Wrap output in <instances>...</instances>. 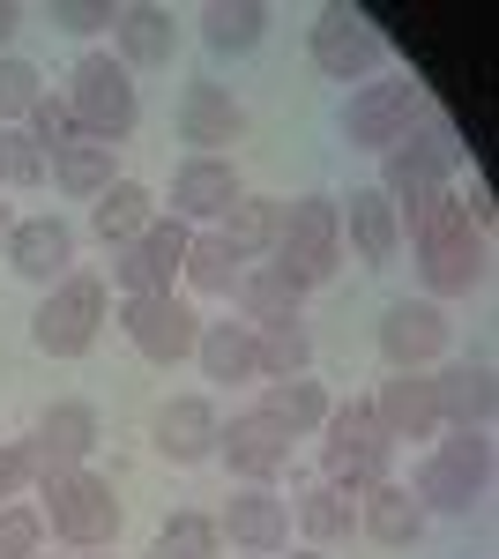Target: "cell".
Here are the masks:
<instances>
[{
    "mask_svg": "<svg viewBox=\"0 0 499 559\" xmlns=\"http://www.w3.org/2000/svg\"><path fill=\"white\" fill-rule=\"evenodd\" d=\"M403 239L417 247V276H425L432 306H440V299H470V292L492 276V239H485V231L462 216L455 194L425 202V210L403 224Z\"/></svg>",
    "mask_w": 499,
    "mask_h": 559,
    "instance_id": "1",
    "label": "cell"
},
{
    "mask_svg": "<svg viewBox=\"0 0 499 559\" xmlns=\"http://www.w3.org/2000/svg\"><path fill=\"white\" fill-rule=\"evenodd\" d=\"M455 173H462V134H455V120L425 112V120H417V128L403 134L388 157H380V179H373V187L395 202V216L411 224L425 202H440V194H448V179H455Z\"/></svg>",
    "mask_w": 499,
    "mask_h": 559,
    "instance_id": "2",
    "label": "cell"
},
{
    "mask_svg": "<svg viewBox=\"0 0 499 559\" xmlns=\"http://www.w3.org/2000/svg\"><path fill=\"white\" fill-rule=\"evenodd\" d=\"M321 477L343 485L351 500L373 492L380 477H395V440L380 432L373 395H351V403H335V411H329V426H321Z\"/></svg>",
    "mask_w": 499,
    "mask_h": 559,
    "instance_id": "3",
    "label": "cell"
},
{
    "mask_svg": "<svg viewBox=\"0 0 499 559\" xmlns=\"http://www.w3.org/2000/svg\"><path fill=\"white\" fill-rule=\"evenodd\" d=\"M38 515H45V530H52L60 545H75V552H105V545L120 537V500H112V485L97 471L38 477Z\"/></svg>",
    "mask_w": 499,
    "mask_h": 559,
    "instance_id": "4",
    "label": "cell"
},
{
    "mask_svg": "<svg viewBox=\"0 0 499 559\" xmlns=\"http://www.w3.org/2000/svg\"><path fill=\"white\" fill-rule=\"evenodd\" d=\"M60 97L75 105L83 142H105V150H120L127 134H134V120H142V90H134V75H127L112 52H83Z\"/></svg>",
    "mask_w": 499,
    "mask_h": 559,
    "instance_id": "5",
    "label": "cell"
},
{
    "mask_svg": "<svg viewBox=\"0 0 499 559\" xmlns=\"http://www.w3.org/2000/svg\"><path fill=\"white\" fill-rule=\"evenodd\" d=\"M269 261L292 276L298 292L335 284V269H343V224H335L329 194H298V202H284V231H276V254Z\"/></svg>",
    "mask_w": 499,
    "mask_h": 559,
    "instance_id": "6",
    "label": "cell"
},
{
    "mask_svg": "<svg viewBox=\"0 0 499 559\" xmlns=\"http://www.w3.org/2000/svg\"><path fill=\"white\" fill-rule=\"evenodd\" d=\"M105 321H112L105 284L75 269V276H60V284L45 292V306L31 313V344H38L45 358H83V350L105 336Z\"/></svg>",
    "mask_w": 499,
    "mask_h": 559,
    "instance_id": "7",
    "label": "cell"
},
{
    "mask_svg": "<svg viewBox=\"0 0 499 559\" xmlns=\"http://www.w3.org/2000/svg\"><path fill=\"white\" fill-rule=\"evenodd\" d=\"M432 105H425V90L411 83V75H388V83H358L351 97H343V112H335V134L351 142V150H395L403 134L425 120Z\"/></svg>",
    "mask_w": 499,
    "mask_h": 559,
    "instance_id": "8",
    "label": "cell"
},
{
    "mask_svg": "<svg viewBox=\"0 0 499 559\" xmlns=\"http://www.w3.org/2000/svg\"><path fill=\"white\" fill-rule=\"evenodd\" d=\"M306 60L329 75V83H373L388 68V38L366 8H321L313 31H306Z\"/></svg>",
    "mask_w": 499,
    "mask_h": 559,
    "instance_id": "9",
    "label": "cell"
},
{
    "mask_svg": "<svg viewBox=\"0 0 499 559\" xmlns=\"http://www.w3.org/2000/svg\"><path fill=\"white\" fill-rule=\"evenodd\" d=\"M187 224L179 216H157L142 239H127L120 254H112V284H120V299H165L171 284H179V261H187Z\"/></svg>",
    "mask_w": 499,
    "mask_h": 559,
    "instance_id": "10",
    "label": "cell"
},
{
    "mask_svg": "<svg viewBox=\"0 0 499 559\" xmlns=\"http://www.w3.org/2000/svg\"><path fill=\"white\" fill-rule=\"evenodd\" d=\"M120 336L150 366H179V358H194V344H202V313L187 299H120Z\"/></svg>",
    "mask_w": 499,
    "mask_h": 559,
    "instance_id": "11",
    "label": "cell"
},
{
    "mask_svg": "<svg viewBox=\"0 0 499 559\" xmlns=\"http://www.w3.org/2000/svg\"><path fill=\"white\" fill-rule=\"evenodd\" d=\"M216 455L231 463L239 485H276V477L292 471V432L269 426L261 411H239L231 426H216Z\"/></svg>",
    "mask_w": 499,
    "mask_h": 559,
    "instance_id": "12",
    "label": "cell"
},
{
    "mask_svg": "<svg viewBox=\"0 0 499 559\" xmlns=\"http://www.w3.org/2000/svg\"><path fill=\"white\" fill-rule=\"evenodd\" d=\"M448 336H455V329H448V313L432 299H395L380 313V358H388V373H403V366L425 373V366L448 350Z\"/></svg>",
    "mask_w": 499,
    "mask_h": 559,
    "instance_id": "13",
    "label": "cell"
},
{
    "mask_svg": "<svg viewBox=\"0 0 499 559\" xmlns=\"http://www.w3.org/2000/svg\"><path fill=\"white\" fill-rule=\"evenodd\" d=\"M90 448H97V411H90V403H75V395L45 403L38 432H31V463H38V477L90 471Z\"/></svg>",
    "mask_w": 499,
    "mask_h": 559,
    "instance_id": "14",
    "label": "cell"
},
{
    "mask_svg": "<svg viewBox=\"0 0 499 559\" xmlns=\"http://www.w3.org/2000/svg\"><path fill=\"white\" fill-rule=\"evenodd\" d=\"M216 530H224L239 552L276 559V552H292V500H276L269 485H247V492H231V500H224Z\"/></svg>",
    "mask_w": 499,
    "mask_h": 559,
    "instance_id": "15",
    "label": "cell"
},
{
    "mask_svg": "<svg viewBox=\"0 0 499 559\" xmlns=\"http://www.w3.org/2000/svg\"><path fill=\"white\" fill-rule=\"evenodd\" d=\"M247 134V105L224 83H187L179 90V142H194V157H224Z\"/></svg>",
    "mask_w": 499,
    "mask_h": 559,
    "instance_id": "16",
    "label": "cell"
},
{
    "mask_svg": "<svg viewBox=\"0 0 499 559\" xmlns=\"http://www.w3.org/2000/svg\"><path fill=\"white\" fill-rule=\"evenodd\" d=\"M335 224H343L351 254L366 261V269H388V261L403 254V216H395V202H388L380 187H351V194L335 202Z\"/></svg>",
    "mask_w": 499,
    "mask_h": 559,
    "instance_id": "17",
    "label": "cell"
},
{
    "mask_svg": "<svg viewBox=\"0 0 499 559\" xmlns=\"http://www.w3.org/2000/svg\"><path fill=\"white\" fill-rule=\"evenodd\" d=\"M8 269L23 276V284H60V276H75V224H60V216H23L15 231H8Z\"/></svg>",
    "mask_w": 499,
    "mask_h": 559,
    "instance_id": "18",
    "label": "cell"
},
{
    "mask_svg": "<svg viewBox=\"0 0 499 559\" xmlns=\"http://www.w3.org/2000/svg\"><path fill=\"white\" fill-rule=\"evenodd\" d=\"M239 194H247V187H239V165H231V157H187V165L171 173V216H179L187 231H194V224L209 231Z\"/></svg>",
    "mask_w": 499,
    "mask_h": 559,
    "instance_id": "19",
    "label": "cell"
},
{
    "mask_svg": "<svg viewBox=\"0 0 499 559\" xmlns=\"http://www.w3.org/2000/svg\"><path fill=\"white\" fill-rule=\"evenodd\" d=\"M216 403L209 395H171L165 411H157V426H150V440H157V455H165L171 471H194V463H209L216 455Z\"/></svg>",
    "mask_w": 499,
    "mask_h": 559,
    "instance_id": "20",
    "label": "cell"
},
{
    "mask_svg": "<svg viewBox=\"0 0 499 559\" xmlns=\"http://www.w3.org/2000/svg\"><path fill=\"white\" fill-rule=\"evenodd\" d=\"M373 418L388 440H432L440 432V395H432V373H417V366H403V373H388L373 395Z\"/></svg>",
    "mask_w": 499,
    "mask_h": 559,
    "instance_id": "21",
    "label": "cell"
},
{
    "mask_svg": "<svg viewBox=\"0 0 499 559\" xmlns=\"http://www.w3.org/2000/svg\"><path fill=\"white\" fill-rule=\"evenodd\" d=\"M112 60H120L127 75H142V68H171V52H179V23H171V8L157 0H142V8H120L112 15Z\"/></svg>",
    "mask_w": 499,
    "mask_h": 559,
    "instance_id": "22",
    "label": "cell"
},
{
    "mask_svg": "<svg viewBox=\"0 0 499 559\" xmlns=\"http://www.w3.org/2000/svg\"><path fill=\"white\" fill-rule=\"evenodd\" d=\"M358 530L373 545H388V552H403V545L425 537V508H417V492L403 477H380L373 492H358Z\"/></svg>",
    "mask_w": 499,
    "mask_h": 559,
    "instance_id": "23",
    "label": "cell"
},
{
    "mask_svg": "<svg viewBox=\"0 0 499 559\" xmlns=\"http://www.w3.org/2000/svg\"><path fill=\"white\" fill-rule=\"evenodd\" d=\"M411 492H417V508H425V515H477L492 485H485V477H477V471H462V463H448V455L432 448V455L417 463Z\"/></svg>",
    "mask_w": 499,
    "mask_h": 559,
    "instance_id": "24",
    "label": "cell"
},
{
    "mask_svg": "<svg viewBox=\"0 0 499 559\" xmlns=\"http://www.w3.org/2000/svg\"><path fill=\"white\" fill-rule=\"evenodd\" d=\"M157 216H165V210H157V194H150L142 179H112V187H105V194L90 202V231H97V239H105V247L120 254L127 239H142V231H150Z\"/></svg>",
    "mask_w": 499,
    "mask_h": 559,
    "instance_id": "25",
    "label": "cell"
},
{
    "mask_svg": "<svg viewBox=\"0 0 499 559\" xmlns=\"http://www.w3.org/2000/svg\"><path fill=\"white\" fill-rule=\"evenodd\" d=\"M432 395H440V426L462 432H492V366H440L432 373Z\"/></svg>",
    "mask_w": 499,
    "mask_h": 559,
    "instance_id": "26",
    "label": "cell"
},
{
    "mask_svg": "<svg viewBox=\"0 0 499 559\" xmlns=\"http://www.w3.org/2000/svg\"><path fill=\"white\" fill-rule=\"evenodd\" d=\"M276 231H284V202L276 194H239L231 210L216 216V239L239 261H269L276 254Z\"/></svg>",
    "mask_w": 499,
    "mask_h": 559,
    "instance_id": "27",
    "label": "cell"
},
{
    "mask_svg": "<svg viewBox=\"0 0 499 559\" xmlns=\"http://www.w3.org/2000/svg\"><path fill=\"white\" fill-rule=\"evenodd\" d=\"M231 299H239V321L247 329H269V321H298L306 313V292H298L276 261H247V276H239Z\"/></svg>",
    "mask_w": 499,
    "mask_h": 559,
    "instance_id": "28",
    "label": "cell"
},
{
    "mask_svg": "<svg viewBox=\"0 0 499 559\" xmlns=\"http://www.w3.org/2000/svg\"><path fill=\"white\" fill-rule=\"evenodd\" d=\"M253 411H261L269 426H284L292 440H306V432L329 426L335 403L321 395V381H306V373H298V381H261V403H253Z\"/></svg>",
    "mask_w": 499,
    "mask_h": 559,
    "instance_id": "29",
    "label": "cell"
},
{
    "mask_svg": "<svg viewBox=\"0 0 499 559\" xmlns=\"http://www.w3.org/2000/svg\"><path fill=\"white\" fill-rule=\"evenodd\" d=\"M292 522H298V537L321 552V545H335V537H351V530H358V500H351L343 485L321 477V485H306V492L292 500Z\"/></svg>",
    "mask_w": 499,
    "mask_h": 559,
    "instance_id": "30",
    "label": "cell"
},
{
    "mask_svg": "<svg viewBox=\"0 0 499 559\" xmlns=\"http://www.w3.org/2000/svg\"><path fill=\"white\" fill-rule=\"evenodd\" d=\"M261 38H269V8L261 0H216V8H202V45L216 60H239Z\"/></svg>",
    "mask_w": 499,
    "mask_h": 559,
    "instance_id": "31",
    "label": "cell"
},
{
    "mask_svg": "<svg viewBox=\"0 0 499 559\" xmlns=\"http://www.w3.org/2000/svg\"><path fill=\"white\" fill-rule=\"evenodd\" d=\"M179 276H187V292H202V299H231L239 292V276H247V261L231 254L224 239H216V224L187 239V261H179Z\"/></svg>",
    "mask_w": 499,
    "mask_h": 559,
    "instance_id": "32",
    "label": "cell"
},
{
    "mask_svg": "<svg viewBox=\"0 0 499 559\" xmlns=\"http://www.w3.org/2000/svg\"><path fill=\"white\" fill-rule=\"evenodd\" d=\"M209 381H261L253 366V329L247 321H202V344H194Z\"/></svg>",
    "mask_w": 499,
    "mask_h": 559,
    "instance_id": "33",
    "label": "cell"
},
{
    "mask_svg": "<svg viewBox=\"0 0 499 559\" xmlns=\"http://www.w3.org/2000/svg\"><path fill=\"white\" fill-rule=\"evenodd\" d=\"M253 366H261V381H298V373L313 366V329H306V313L253 329Z\"/></svg>",
    "mask_w": 499,
    "mask_h": 559,
    "instance_id": "34",
    "label": "cell"
},
{
    "mask_svg": "<svg viewBox=\"0 0 499 559\" xmlns=\"http://www.w3.org/2000/svg\"><path fill=\"white\" fill-rule=\"evenodd\" d=\"M112 179H120V165H112V150H105V142H75V150H60V157H52V187H60L68 202H97Z\"/></svg>",
    "mask_w": 499,
    "mask_h": 559,
    "instance_id": "35",
    "label": "cell"
},
{
    "mask_svg": "<svg viewBox=\"0 0 499 559\" xmlns=\"http://www.w3.org/2000/svg\"><path fill=\"white\" fill-rule=\"evenodd\" d=\"M224 552V530H216V515H202V508H179V515H165V530H157V559H216Z\"/></svg>",
    "mask_w": 499,
    "mask_h": 559,
    "instance_id": "36",
    "label": "cell"
},
{
    "mask_svg": "<svg viewBox=\"0 0 499 559\" xmlns=\"http://www.w3.org/2000/svg\"><path fill=\"white\" fill-rule=\"evenodd\" d=\"M23 134L38 142V150H45V165H52L60 150H75V142H83V120H75V105H68L60 90H45L38 105H31V120H23Z\"/></svg>",
    "mask_w": 499,
    "mask_h": 559,
    "instance_id": "37",
    "label": "cell"
},
{
    "mask_svg": "<svg viewBox=\"0 0 499 559\" xmlns=\"http://www.w3.org/2000/svg\"><path fill=\"white\" fill-rule=\"evenodd\" d=\"M38 97H45V75L23 52H0V128H23Z\"/></svg>",
    "mask_w": 499,
    "mask_h": 559,
    "instance_id": "38",
    "label": "cell"
},
{
    "mask_svg": "<svg viewBox=\"0 0 499 559\" xmlns=\"http://www.w3.org/2000/svg\"><path fill=\"white\" fill-rule=\"evenodd\" d=\"M45 179H52V165L38 142L23 128H0V187H45Z\"/></svg>",
    "mask_w": 499,
    "mask_h": 559,
    "instance_id": "39",
    "label": "cell"
},
{
    "mask_svg": "<svg viewBox=\"0 0 499 559\" xmlns=\"http://www.w3.org/2000/svg\"><path fill=\"white\" fill-rule=\"evenodd\" d=\"M38 545H45V515L23 508V500H8L0 508V559H38Z\"/></svg>",
    "mask_w": 499,
    "mask_h": 559,
    "instance_id": "40",
    "label": "cell"
},
{
    "mask_svg": "<svg viewBox=\"0 0 499 559\" xmlns=\"http://www.w3.org/2000/svg\"><path fill=\"white\" fill-rule=\"evenodd\" d=\"M432 440H440V455H448V463H462V471H477V477H485V485H492V440H485V432L440 426V432H432Z\"/></svg>",
    "mask_w": 499,
    "mask_h": 559,
    "instance_id": "41",
    "label": "cell"
},
{
    "mask_svg": "<svg viewBox=\"0 0 499 559\" xmlns=\"http://www.w3.org/2000/svg\"><path fill=\"white\" fill-rule=\"evenodd\" d=\"M112 0H52V31H68V38H90V31H112Z\"/></svg>",
    "mask_w": 499,
    "mask_h": 559,
    "instance_id": "42",
    "label": "cell"
},
{
    "mask_svg": "<svg viewBox=\"0 0 499 559\" xmlns=\"http://www.w3.org/2000/svg\"><path fill=\"white\" fill-rule=\"evenodd\" d=\"M38 485V463H31V440H0V508L23 500Z\"/></svg>",
    "mask_w": 499,
    "mask_h": 559,
    "instance_id": "43",
    "label": "cell"
},
{
    "mask_svg": "<svg viewBox=\"0 0 499 559\" xmlns=\"http://www.w3.org/2000/svg\"><path fill=\"white\" fill-rule=\"evenodd\" d=\"M455 202H462V216H470V224H477V231L492 239V187H485V179L470 173V194H455Z\"/></svg>",
    "mask_w": 499,
    "mask_h": 559,
    "instance_id": "44",
    "label": "cell"
},
{
    "mask_svg": "<svg viewBox=\"0 0 499 559\" xmlns=\"http://www.w3.org/2000/svg\"><path fill=\"white\" fill-rule=\"evenodd\" d=\"M15 31H23V8H15V0H0V52L15 45Z\"/></svg>",
    "mask_w": 499,
    "mask_h": 559,
    "instance_id": "45",
    "label": "cell"
},
{
    "mask_svg": "<svg viewBox=\"0 0 499 559\" xmlns=\"http://www.w3.org/2000/svg\"><path fill=\"white\" fill-rule=\"evenodd\" d=\"M8 231H15V216H8V202H0V247H8Z\"/></svg>",
    "mask_w": 499,
    "mask_h": 559,
    "instance_id": "46",
    "label": "cell"
},
{
    "mask_svg": "<svg viewBox=\"0 0 499 559\" xmlns=\"http://www.w3.org/2000/svg\"><path fill=\"white\" fill-rule=\"evenodd\" d=\"M292 559H321V552H313V545H306V552H292Z\"/></svg>",
    "mask_w": 499,
    "mask_h": 559,
    "instance_id": "47",
    "label": "cell"
},
{
    "mask_svg": "<svg viewBox=\"0 0 499 559\" xmlns=\"http://www.w3.org/2000/svg\"><path fill=\"white\" fill-rule=\"evenodd\" d=\"M83 559H97V552H83Z\"/></svg>",
    "mask_w": 499,
    "mask_h": 559,
    "instance_id": "48",
    "label": "cell"
},
{
    "mask_svg": "<svg viewBox=\"0 0 499 559\" xmlns=\"http://www.w3.org/2000/svg\"><path fill=\"white\" fill-rule=\"evenodd\" d=\"M276 559H284V552H276Z\"/></svg>",
    "mask_w": 499,
    "mask_h": 559,
    "instance_id": "49",
    "label": "cell"
}]
</instances>
